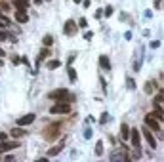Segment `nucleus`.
I'll use <instances>...</instances> for the list:
<instances>
[{
  "label": "nucleus",
  "mask_w": 164,
  "mask_h": 162,
  "mask_svg": "<svg viewBox=\"0 0 164 162\" xmlns=\"http://www.w3.org/2000/svg\"><path fill=\"white\" fill-rule=\"evenodd\" d=\"M92 36H94V33H92V31H88V33H84V40H90Z\"/></svg>",
  "instance_id": "obj_26"
},
{
  "label": "nucleus",
  "mask_w": 164,
  "mask_h": 162,
  "mask_svg": "<svg viewBox=\"0 0 164 162\" xmlns=\"http://www.w3.org/2000/svg\"><path fill=\"white\" fill-rule=\"evenodd\" d=\"M101 153H103V141H97V145H96V154H97V157H101Z\"/></svg>",
  "instance_id": "obj_21"
},
{
  "label": "nucleus",
  "mask_w": 164,
  "mask_h": 162,
  "mask_svg": "<svg viewBox=\"0 0 164 162\" xmlns=\"http://www.w3.org/2000/svg\"><path fill=\"white\" fill-rule=\"evenodd\" d=\"M99 63H101V67L105 69V71H109V69H111V61H109L107 55H101V57H99Z\"/></svg>",
  "instance_id": "obj_15"
},
{
  "label": "nucleus",
  "mask_w": 164,
  "mask_h": 162,
  "mask_svg": "<svg viewBox=\"0 0 164 162\" xmlns=\"http://www.w3.org/2000/svg\"><path fill=\"white\" fill-rule=\"evenodd\" d=\"M42 42H44V46H52V42H54V38H52V34H46V36H44V40H42Z\"/></svg>",
  "instance_id": "obj_20"
},
{
  "label": "nucleus",
  "mask_w": 164,
  "mask_h": 162,
  "mask_svg": "<svg viewBox=\"0 0 164 162\" xmlns=\"http://www.w3.org/2000/svg\"><path fill=\"white\" fill-rule=\"evenodd\" d=\"M90 2H92V0H82V4H84V6H86V8H88V6H90Z\"/></svg>",
  "instance_id": "obj_31"
},
{
  "label": "nucleus",
  "mask_w": 164,
  "mask_h": 162,
  "mask_svg": "<svg viewBox=\"0 0 164 162\" xmlns=\"http://www.w3.org/2000/svg\"><path fill=\"white\" fill-rule=\"evenodd\" d=\"M105 16H107V17L113 16V8H111V6H107V8H105Z\"/></svg>",
  "instance_id": "obj_25"
},
{
  "label": "nucleus",
  "mask_w": 164,
  "mask_h": 162,
  "mask_svg": "<svg viewBox=\"0 0 164 162\" xmlns=\"http://www.w3.org/2000/svg\"><path fill=\"white\" fill-rule=\"evenodd\" d=\"M16 21H17V23H27V21H29V16H27V12H23V10H16Z\"/></svg>",
  "instance_id": "obj_11"
},
{
  "label": "nucleus",
  "mask_w": 164,
  "mask_h": 162,
  "mask_svg": "<svg viewBox=\"0 0 164 162\" xmlns=\"http://www.w3.org/2000/svg\"><path fill=\"white\" fill-rule=\"evenodd\" d=\"M71 112V103L55 101V105L50 107V115H69Z\"/></svg>",
  "instance_id": "obj_2"
},
{
  "label": "nucleus",
  "mask_w": 164,
  "mask_h": 162,
  "mask_svg": "<svg viewBox=\"0 0 164 162\" xmlns=\"http://www.w3.org/2000/svg\"><path fill=\"white\" fill-rule=\"evenodd\" d=\"M141 132H143V137H145V141L149 143V147H151V149H155V147H156V139H155V136H153V130L145 124Z\"/></svg>",
  "instance_id": "obj_4"
},
{
  "label": "nucleus",
  "mask_w": 164,
  "mask_h": 162,
  "mask_svg": "<svg viewBox=\"0 0 164 162\" xmlns=\"http://www.w3.org/2000/svg\"><path fill=\"white\" fill-rule=\"evenodd\" d=\"M84 137H86V139H90V137H92V130H90V128H88L86 132H84Z\"/></svg>",
  "instance_id": "obj_28"
},
{
  "label": "nucleus",
  "mask_w": 164,
  "mask_h": 162,
  "mask_svg": "<svg viewBox=\"0 0 164 162\" xmlns=\"http://www.w3.org/2000/svg\"><path fill=\"white\" fill-rule=\"evenodd\" d=\"M153 103H164V90H160L159 94L155 95V101Z\"/></svg>",
  "instance_id": "obj_18"
},
{
  "label": "nucleus",
  "mask_w": 164,
  "mask_h": 162,
  "mask_svg": "<svg viewBox=\"0 0 164 162\" xmlns=\"http://www.w3.org/2000/svg\"><path fill=\"white\" fill-rule=\"evenodd\" d=\"M78 27H80V29H86V27H88V21L84 19V17H80V19H78Z\"/></svg>",
  "instance_id": "obj_22"
},
{
  "label": "nucleus",
  "mask_w": 164,
  "mask_h": 162,
  "mask_svg": "<svg viewBox=\"0 0 164 162\" xmlns=\"http://www.w3.org/2000/svg\"><path fill=\"white\" fill-rule=\"evenodd\" d=\"M13 6H16L17 10L27 12V10H29V0H13Z\"/></svg>",
  "instance_id": "obj_13"
},
{
  "label": "nucleus",
  "mask_w": 164,
  "mask_h": 162,
  "mask_svg": "<svg viewBox=\"0 0 164 162\" xmlns=\"http://www.w3.org/2000/svg\"><path fill=\"white\" fill-rule=\"evenodd\" d=\"M16 147H19V141H16V139H13V141H8V139H6V141H0V154L13 151Z\"/></svg>",
  "instance_id": "obj_6"
},
{
  "label": "nucleus",
  "mask_w": 164,
  "mask_h": 162,
  "mask_svg": "<svg viewBox=\"0 0 164 162\" xmlns=\"http://www.w3.org/2000/svg\"><path fill=\"white\" fill-rule=\"evenodd\" d=\"M2 63H4V61H2V59H0V65H2Z\"/></svg>",
  "instance_id": "obj_35"
},
{
  "label": "nucleus",
  "mask_w": 164,
  "mask_h": 162,
  "mask_svg": "<svg viewBox=\"0 0 164 162\" xmlns=\"http://www.w3.org/2000/svg\"><path fill=\"white\" fill-rule=\"evenodd\" d=\"M76 29H78V23H76V21H73V19H69L67 23H65V27H63V33H65L67 36H71V34L76 33Z\"/></svg>",
  "instance_id": "obj_7"
},
{
  "label": "nucleus",
  "mask_w": 164,
  "mask_h": 162,
  "mask_svg": "<svg viewBox=\"0 0 164 162\" xmlns=\"http://www.w3.org/2000/svg\"><path fill=\"white\" fill-rule=\"evenodd\" d=\"M145 91H147V94H153V91H155V82L153 80L145 84Z\"/></svg>",
  "instance_id": "obj_19"
},
{
  "label": "nucleus",
  "mask_w": 164,
  "mask_h": 162,
  "mask_svg": "<svg viewBox=\"0 0 164 162\" xmlns=\"http://www.w3.org/2000/svg\"><path fill=\"white\" fill-rule=\"evenodd\" d=\"M61 65V61L59 59H52V61H48V69H50V71H52V69H58Z\"/></svg>",
  "instance_id": "obj_17"
},
{
  "label": "nucleus",
  "mask_w": 164,
  "mask_h": 162,
  "mask_svg": "<svg viewBox=\"0 0 164 162\" xmlns=\"http://www.w3.org/2000/svg\"><path fill=\"white\" fill-rule=\"evenodd\" d=\"M145 124H147L153 132H160V122L153 116V112H147V115H145Z\"/></svg>",
  "instance_id": "obj_5"
},
{
  "label": "nucleus",
  "mask_w": 164,
  "mask_h": 162,
  "mask_svg": "<svg viewBox=\"0 0 164 162\" xmlns=\"http://www.w3.org/2000/svg\"><path fill=\"white\" fill-rule=\"evenodd\" d=\"M48 97H50V99H55V101H63V103H71V101H75V95H71L65 88H59V90L50 91Z\"/></svg>",
  "instance_id": "obj_1"
},
{
  "label": "nucleus",
  "mask_w": 164,
  "mask_h": 162,
  "mask_svg": "<svg viewBox=\"0 0 164 162\" xmlns=\"http://www.w3.org/2000/svg\"><path fill=\"white\" fill-rule=\"evenodd\" d=\"M126 84H128V88H130V90H134V88H135V82H134L132 78H126Z\"/></svg>",
  "instance_id": "obj_24"
},
{
  "label": "nucleus",
  "mask_w": 164,
  "mask_h": 162,
  "mask_svg": "<svg viewBox=\"0 0 164 162\" xmlns=\"http://www.w3.org/2000/svg\"><path fill=\"white\" fill-rule=\"evenodd\" d=\"M59 132H61V126H59V124L48 126V130L44 132V139H46V141H54V139H58Z\"/></svg>",
  "instance_id": "obj_3"
},
{
  "label": "nucleus",
  "mask_w": 164,
  "mask_h": 162,
  "mask_svg": "<svg viewBox=\"0 0 164 162\" xmlns=\"http://www.w3.org/2000/svg\"><path fill=\"white\" fill-rule=\"evenodd\" d=\"M75 2H76V4H78V2H82V0H75Z\"/></svg>",
  "instance_id": "obj_33"
},
{
  "label": "nucleus",
  "mask_w": 164,
  "mask_h": 162,
  "mask_svg": "<svg viewBox=\"0 0 164 162\" xmlns=\"http://www.w3.org/2000/svg\"><path fill=\"white\" fill-rule=\"evenodd\" d=\"M34 116L33 112H29V115H25V116H21V118H17V126H29V124H33L34 122Z\"/></svg>",
  "instance_id": "obj_8"
},
{
  "label": "nucleus",
  "mask_w": 164,
  "mask_h": 162,
  "mask_svg": "<svg viewBox=\"0 0 164 162\" xmlns=\"http://www.w3.org/2000/svg\"><path fill=\"white\" fill-rule=\"evenodd\" d=\"M25 133H27V132L23 130V126H17V128H13V130L10 132V136H12L13 139H19V137H23Z\"/></svg>",
  "instance_id": "obj_12"
},
{
  "label": "nucleus",
  "mask_w": 164,
  "mask_h": 162,
  "mask_svg": "<svg viewBox=\"0 0 164 162\" xmlns=\"http://www.w3.org/2000/svg\"><path fill=\"white\" fill-rule=\"evenodd\" d=\"M0 17H2V10H0Z\"/></svg>",
  "instance_id": "obj_34"
},
{
  "label": "nucleus",
  "mask_w": 164,
  "mask_h": 162,
  "mask_svg": "<svg viewBox=\"0 0 164 162\" xmlns=\"http://www.w3.org/2000/svg\"><path fill=\"white\" fill-rule=\"evenodd\" d=\"M6 139H8V136H6L4 132H0V141H6Z\"/></svg>",
  "instance_id": "obj_29"
},
{
  "label": "nucleus",
  "mask_w": 164,
  "mask_h": 162,
  "mask_svg": "<svg viewBox=\"0 0 164 162\" xmlns=\"http://www.w3.org/2000/svg\"><path fill=\"white\" fill-rule=\"evenodd\" d=\"M130 139H132V143H134V147H135V149H138V147H139V141H141V133H139V130H132L130 132Z\"/></svg>",
  "instance_id": "obj_9"
},
{
  "label": "nucleus",
  "mask_w": 164,
  "mask_h": 162,
  "mask_svg": "<svg viewBox=\"0 0 164 162\" xmlns=\"http://www.w3.org/2000/svg\"><path fill=\"white\" fill-rule=\"evenodd\" d=\"M63 143H65V141H61V143H59L58 147H52V149L48 151V157H55V154H58V153H59V151L63 149Z\"/></svg>",
  "instance_id": "obj_16"
},
{
  "label": "nucleus",
  "mask_w": 164,
  "mask_h": 162,
  "mask_svg": "<svg viewBox=\"0 0 164 162\" xmlns=\"http://www.w3.org/2000/svg\"><path fill=\"white\" fill-rule=\"evenodd\" d=\"M130 126H128V124H120V137H122V139H128V137H130Z\"/></svg>",
  "instance_id": "obj_14"
},
{
  "label": "nucleus",
  "mask_w": 164,
  "mask_h": 162,
  "mask_svg": "<svg viewBox=\"0 0 164 162\" xmlns=\"http://www.w3.org/2000/svg\"><path fill=\"white\" fill-rule=\"evenodd\" d=\"M12 63H13V65H19L21 59H19V57H12Z\"/></svg>",
  "instance_id": "obj_30"
},
{
  "label": "nucleus",
  "mask_w": 164,
  "mask_h": 162,
  "mask_svg": "<svg viewBox=\"0 0 164 162\" xmlns=\"http://www.w3.org/2000/svg\"><path fill=\"white\" fill-rule=\"evenodd\" d=\"M34 2H37V4H42V0H34Z\"/></svg>",
  "instance_id": "obj_32"
},
{
  "label": "nucleus",
  "mask_w": 164,
  "mask_h": 162,
  "mask_svg": "<svg viewBox=\"0 0 164 162\" xmlns=\"http://www.w3.org/2000/svg\"><path fill=\"white\" fill-rule=\"evenodd\" d=\"M107 116H109V115H107V112H103L101 118H99V122H101V124H103V122H107Z\"/></svg>",
  "instance_id": "obj_27"
},
{
  "label": "nucleus",
  "mask_w": 164,
  "mask_h": 162,
  "mask_svg": "<svg viewBox=\"0 0 164 162\" xmlns=\"http://www.w3.org/2000/svg\"><path fill=\"white\" fill-rule=\"evenodd\" d=\"M69 78L73 80V82L76 80V73H75V69H73V67H69Z\"/></svg>",
  "instance_id": "obj_23"
},
{
  "label": "nucleus",
  "mask_w": 164,
  "mask_h": 162,
  "mask_svg": "<svg viewBox=\"0 0 164 162\" xmlns=\"http://www.w3.org/2000/svg\"><path fill=\"white\" fill-rule=\"evenodd\" d=\"M48 55H50V50H48V46H44V48L40 50L38 57H37V69H38V65H40V63H42V61H44V59L48 57ZM37 69H34V71H37Z\"/></svg>",
  "instance_id": "obj_10"
}]
</instances>
